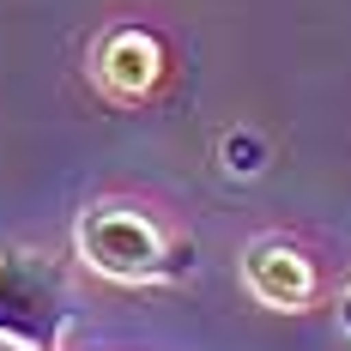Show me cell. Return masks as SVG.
Listing matches in <instances>:
<instances>
[{"label": "cell", "instance_id": "cell-5", "mask_svg": "<svg viewBox=\"0 0 351 351\" xmlns=\"http://www.w3.org/2000/svg\"><path fill=\"white\" fill-rule=\"evenodd\" d=\"M224 158H230V170H237V176H254V170H261V140H243V134H230Z\"/></svg>", "mask_w": 351, "mask_h": 351}, {"label": "cell", "instance_id": "cell-1", "mask_svg": "<svg viewBox=\"0 0 351 351\" xmlns=\"http://www.w3.org/2000/svg\"><path fill=\"white\" fill-rule=\"evenodd\" d=\"M73 248L91 273L115 285H152V279H182L194 267L188 243H164V230L134 206H85L73 224Z\"/></svg>", "mask_w": 351, "mask_h": 351}, {"label": "cell", "instance_id": "cell-3", "mask_svg": "<svg viewBox=\"0 0 351 351\" xmlns=\"http://www.w3.org/2000/svg\"><path fill=\"white\" fill-rule=\"evenodd\" d=\"M243 285L267 309H303L315 297V261L291 237H261L243 248Z\"/></svg>", "mask_w": 351, "mask_h": 351}, {"label": "cell", "instance_id": "cell-2", "mask_svg": "<svg viewBox=\"0 0 351 351\" xmlns=\"http://www.w3.org/2000/svg\"><path fill=\"white\" fill-rule=\"evenodd\" d=\"M73 327L67 279L36 248H0V339L19 351H61Z\"/></svg>", "mask_w": 351, "mask_h": 351}, {"label": "cell", "instance_id": "cell-4", "mask_svg": "<svg viewBox=\"0 0 351 351\" xmlns=\"http://www.w3.org/2000/svg\"><path fill=\"white\" fill-rule=\"evenodd\" d=\"M97 85H104L109 97H121V104H140L158 91V79H164V43L140 25H121V31H109L97 43Z\"/></svg>", "mask_w": 351, "mask_h": 351}, {"label": "cell", "instance_id": "cell-6", "mask_svg": "<svg viewBox=\"0 0 351 351\" xmlns=\"http://www.w3.org/2000/svg\"><path fill=\"white\" fill-rule=\"evenodd\" d=\"M339 327H346V333H351V285H346V291H339Z\"/></svg>", "mask_w": 351, "mask_h": 351}]
</instances>
